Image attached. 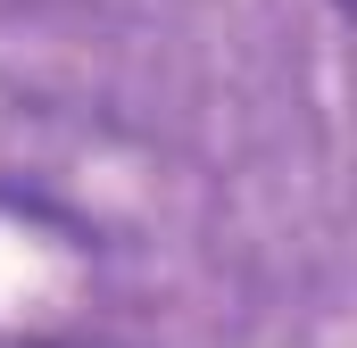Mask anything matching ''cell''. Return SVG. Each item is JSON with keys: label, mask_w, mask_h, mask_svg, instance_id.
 Here are the masks:
<instances>
[{"label": "cell", "mask_w": 357, "mask_h": 348, "mask_svg": "<svg viewBox=\"0 0 357 348\" xmlns=\"http://www.w3.org/2000/svg\"><path fill=\"white\" fill-rule=\"evenodd\" d=\"M8 348H33V340H8Z\"/></svg>", "instance_id": "6da1fadb"}]
</instances>
